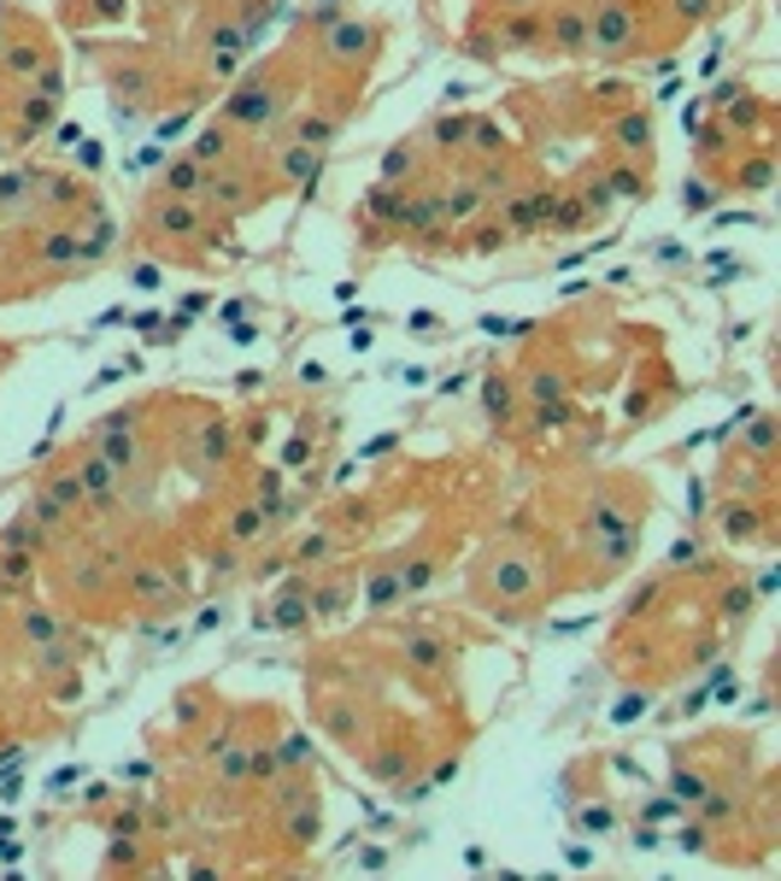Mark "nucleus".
Instances as JSON below:
<instances>
[{"label":"nucleus","mask_w":781,"mask_h":881,"mask_svg":"<svg viewBox=\"0 0 781 881\" xmlns=\"http://www.w3.org/2000/svg\"><path fill=\"white\" fill-rule=\"evenodd\" d=\"M547 47H558V54H588V12L558 7L547 19Z\"/></svg>","instance_id":"3"},{"label":"nucleus","mask_w":781,"mask_h":881,"mask_svg":"<svg viewBox=\"0 0 781 881\" xmlns=\"http://www.w3.org/2000/svg\"><path fill=\"white\" fill-rule=\"evenodd\" d=\"M71 465H77L82 500H89V505H118V482H124V477H118L112 459H100V453L89 447V453H82V459H71Z\"/></svg>","instance_id":"1"},{"label":"nucleus","mask_w":781,"mask_h":881,"mask_svg":"<svg viewBox=\"0 0 781 881\" xmlns=\"http://www.w3.org/2000/svg\"><path fill=\"white\" fill-rule=\"evenodd\" d=\"M617 147L623 154H652V118L647 112H623L617 118Z\"/></svg>","instance_id":"6"},{"label":"nucleus","mask_w":781,"mask_h":881,"mask_svg":"<svg viewBox=\"0 0 781 881\" xmlns=\"http://www.w3.org/2000/svg\"><path fill=\"white\" fill-rule=\"evenodd\" d=\"M770 447H776V417L758 412L752 423H746V435H740V453H752L758 465H770Z\"/></svg>","instance_id":"7"},{"label":"nucleus","mask_w":781,"mask_h":881,"mask_svg":"<svg viewBox=\"0 0 781 881\" xmlns=\"http://www.w3.org/2000/svg\"><path fill=\"white\" fill-rule=\"evenodd\" d=\"M377 42H382V24H335L330 36V59L335 65H353V59H377Z\"/></svg>","instance_id":"2"},{"label":"nucleus","mask_w":781,"mask_h":881,"mask_svg":"<svg viewBox=\"0 0 781 881\" xmlns=\"http://www.w3.org/2000/svg\"><path fill=\"white\" fill-rule=\"evenodd\" d=\"M207 165H200L194 154L189 159H171V165H165V177H159V194H182V200H200V194H207Z\"/></svg>","instance_id":"4"},{"label":"nucleus","mask_w":781,"mask_h":881,"mask_svg":"<svg viewBox=\"0 0 781 881\" xmlns=\"http://www.w3.org/2000/svg\"><path fill=\"white\" fill-rule=\"evenodd\" d=\"M600 182H605V189H617L623 200H647V171H635V165H611Z\"/></svg>","instance_id":"8"},{"label":"nucleus","mask_w":781,"mask_h":881,"mask_svg":"<svg viewBox=\"0 0 781 881\" xmlns=\"http://www.w3.org/2000/svg\"><path fill=\"white\" fill-rule=\"evenodd\" d=\"M770 177H776L770 154H758V159H740L735 171H728V189H735V194H763V189H770Z\"/></svg>","instance_id":"5"},{"label":"nucleus","mask_w":781,"mask_h":881,"mask_svg":"<svg viewBox=\"0 0 781 881\" xmlns=\"http://www.w3.org/2000/svg\"><path fill=\"white\" fill-rule=\"evenodd\" d=\"M0 42H7V12H0Z\"/></svg>","instance_id":"9"}]
</instances>
